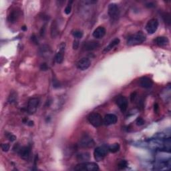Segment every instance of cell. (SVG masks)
I'll return each mask as SVG.
<instances>
[{
	"label": "cell",
	"instance_id": "cell-35",
	"mask_svg": "<svg viewBox=\"0 0 171 171\" xmlns=\"http://www.w3.org/2000/svg\"><path fill=\"white\" fill-rule=\"evenodd\" d=\"M136 92H134V93H132V95H131V101H134L135 100V98H136Z\"/></svg>",
	"mask_w": 171,
	"mask_h": 171
},
{
	"label": "cell",
	"instance_id": "cell-18",
	"mask_svg": "<svg viewBox=\"0 0 171 171\" xmlns=\"http://www.w3.org/2000/svg\"><path fill=\"white\" fill-rule=\"evenodd\" d=\"M154 43L158 46H165L168 44V39L165 36H159L154 40Z\"/></svg>",
	"mask_w": 171,
	"mask_h": 171
},
{
	"label": "cell",
	"instance_id": "cell-3",
	"mask_svg": "<svg viewBox=\"0 0 171 171\" xmlns=\"http://www.w3.org/2000/svg\"><path fill=\"white\" fill-rule=\"evenodd\" d=\"M108 151V148L106 147H99L94 150V156L96 161H101L105 158L106 156Z\"/></svg>",
	"mask_w": 171,
	"mask_h": 171
},
{
	"label": "cell",
	"instance_id": "cell-33",
	"mask_svg": "<svg viewBox=\"0 0 171 171\" xmlns=\"http://www.w3.org/2000/svg\"><path fill=\"white\" fill-rule=\"evenodd\" d=\"M53 86L54 88H59V83L56 80H53Z\"/></svg>",
	"mask_w": 171,
	"mask_h": 171
},
{
	"label": "cell",
	"instance_id": "cell-22",
	"mask_svg": "<svg viewBox=\"0 0 171 171\" xmlns=\"http://www.w3.org/2000/svg\"><path fill=\"white\" fill-rule=\"evenodd\" d=\"M120 150V145L118 143H115L113 144V145H110L108 147V150L110 152L115 153L116 152H118V150Z\"/></svg>",
	"mask_w": 171,
	"mask_h": 171
},
{
	"label": "cell",
	"instance_id": "cell-15",
	"mask_svg": "<svg viewBox=\"0 0 171 171\" xmlns=\"http://www.w3.org/2000/svg\"><path fill=\"white\" fill-rule=\"evenodd\" d=\"M139 84L143 88H150L153 85V82L150 78L148 77H142L139 81Z\"/></svg>",
	"mask_w": 171,
	"mask_h": 171
},
{
	"label": "cell",
	"instance_id": "cell-29",
	"mask_svg": "<svg viewBox=\"0 0 171 171\" xmlns=\"http://www.w3.org/2000/svg\"><path fill=\"white\" fill-rule=\"evenodd\" d=\"M6 135H7V137H8V138L9 139V140L11 142L15 141V139H16V137H15L14 135H13L12 134L9 133L8 134H6Z\"/></svg>",
	"mask_w": 171,
	"mask_h": 171
},
{
	"label": "cell",
	"instance_id": "cell-19",
	"mask_svg": "<svg viewBox=\"0 0 171 171\" xmlns=\"http://www.w3.org/2000/svg\"><path fill=\"white\" fill-rule=\"evenodd\" d=\"M119 43H120V40H119L118 38H115V39H114L110 43L108 46L106 47V48L104 49V50H103V52L104 53L108 52V51L111 50V49H113L114 47H116Z\"/></svg>",
	"mask_w": 171,
	"mask_h": 171
},
{
	"label": "cell",
	"instance_id": "cell-7",
	"mask_svg": "<svg viewBox=\"0 0 171 171\" xmlns=\"http://www.w3.org/2000/svg\"><path fill=\"white\" fill-rule=\"evenodd\" d=\"M158 27V22L156 19H152L148 22L146 26V30L150 34H152L157 30Z\"/></svg>",
	"mask_w": 171,
	"mask_h": 171
},
{
	"label": "cell",
	"instance_id": "cell-13",
	"mask_svg": "<svg viewBox=\"0 0 171 171\" xmlns=\"http://www.w3.org/2000/svg\"><path fill=\"white\" fill-rule=\"evenodd\" d=\"M65 47H66V44H65L64 43H62L60 46L59 51L56 54L55 60L56 62H57L58 64H61V63L63 62V60H64V52L65 51Z\"/></svg>",
	"mask_w": 171,
	"mask_h": 171
},
{
	"label": "cell",
	"instance_id": "cell-34",
	"mask_svg": "<svg viewBox=\"0 0 171 171\" xmlns=\"http://www.w3.org/2000/svg\"><path fill=\"white\" fill-rule=\"evenodd\" d=\"M31 40H32V41L35 43V44H37L38 43V41H37V38H36V37L34 35H32V36H31Z\"/></svg>",
	"mask_w": 171,
	"mask_h": 171
},
{
	"label": "cell",
	"instance_id": "cell-14",
	"mask_svg": "<svg viewBox=\"0 0 171 171\" xmlns=\"http://www.w3.org/2000/svg\"><path fill=\"white\" fill-rule=\"evenodd\" d=\"M20 16V10L15 8L12 10L8 16V20L11 23H15L18 20Z\"/></svg>",
	"mask_w": 171,
	"mask_h": 171
},
{
	"label": "cell",
	"instance_id": "cell-24",
	"mask_svg": "<svg viewBox=\"0 0 171 171\" xmlns=\"http://www.w3.org/2000/svg\"><path fill=\"white\" fill-rule=\"evenodd\" d=\"M17 100V94L15 92H13L12 93L10 94V96H9L8 98V102L10 103L15 102Z\"/></svg>",
	"mask_w": 171,
	"mask_h": 171
},
{
	"label": "cell",
	"instance_id": "cell-31",
	"mask_svg": "<svg viewBox=\"0 0 171 171\" xmlns=\"http://www.w3.org/2000/svg\"><path fill=\"white\" fill-rule=\"evenodd\" d=\"M40 69L42 70L43 71H46L48 70V65H47L46 63H43V64H41V66H40Z\"/></svg>",
	"mask_w": 171,
	"mask_h": 171
},
{
	"label": "cell",
	"instance_id": "cell-27",
	"mask_svg": "<svg viewBox=\"0 0 171 171\" xmlns=\"http://www.w3.org/2000/svg\"><path fill=\"white\" fill-rule=\"evenodd\" d=\"M164 19H165V23L167 24L168 25H170V15L169 13H165V15H163Z\"/></svg>",
	"mask_w": 171,
	"mask_h": 171
},
{
	"label": "cell",
	"instance_id": "cell-1",
	"mask_svg": "<svg viewBox=\"0 0 171 171\" xmlns=\"http://www.w3.org/2000/svg\"><path fill=\"white\" fill-rule=\"evenodd\" d=\"M146 40V36L142 31H138L136 33L130 35L127 39V44L129 46L140 44Z\"/></svg>",
	"mask_w": 171,
	"mask_h": 171
},
{
	"label": "cell",
	"instance_id": "cell-30",
	"mask_svg": "<svg viewBox=\"0 0 171 171\" xmlns=\"http://www.w3.org/2000/svg\"><path fill=\"white\" fill-rule=\"evenodd\" d=\"M136 123L138 126H142L145 124V120L142 118H138L136 120Z\"/></svg>",
	"mask_w": 171,
	"mask_h": 171
},
{
	"label": "cell",
	"instance_id": "cell-11",
	"mask_svg": "<svg viewBox=\"0 0 171 171\" xmlns=\"http://www.w3.org/2000/svg\"><path fill=\"white\" fill-rule=\"evenodd\" d=\"M99 46H100V43L98 42L91 40V41L85 42L83 45V48L86 51H92L97 49Z\"/></svg>",
	"mask_w": 171,
	"mask_h": 171
},
{
	"label": "cell",
	"instance_id": "cell-20",
	"mask_svg": "<svg viewBox=\"0 0 171 171\" xmlns=\"http://www.w3.org/2000/svg\"><path fill=\"white\" fill-rule=\"evenodd\" d=\"M90 159V154L88 152L81 153L80 154H78L77 160L78 161L82 162V163H85L87 162Z\"/></svg>",
	"mask_w": 171,
	"mask_h": 171
},
{
	"label": "cell",
	"instance_id": "cell-26",
	"mask_svg": "<svg viewBox=\"0 0 171 171\" xmlns=\"http://www.w3.org/2000/svg\"><path fill=\"white\" fill-rule=\"evenodd\" d=\"M72 1H70V3H68V5L66 6V9H65L64 12L66 15H69L72 12Z\"/></svg>",
	"mask_w": 171,
	"mask_h": 171
},
{
	"label": "cell",
	"instance_id": "cell-6",
	"mask_svg": "<svg viewBox=\"0 0 171 171\" xmlns=\"http://www.w3.org/2000/svg\"><path fill=\"white\" fill-rule=\"evenodd\" d=\"M115 102L117 106L120 109L121 112H125L126 110H127L128 107V100L127 98L123 96H117L115 99Z\"/></svg>",
	"mask_w": 171,
	"mask_h": 171
},
{
	"label": "cell",
	"instance_id": "cell-9",
	"mask_svg": "<svg viewBox=\"0 0 171 171\" xmlns=\"http://www.w3.org/2000/svg\"><path fill=\"white\" fill-rule=\"evenodd\" d=\"M91 62L89 58H83L80 59L77 63V67L80 70H86L90 66Z\"/></svg>",
	"mask_w": 171,
	"mask_h": 171
},
{
	"label": "cell",
	"instance_id": "cell-25",
	"mask_svg": "<svg viewBox=\"0 0 171 171\" xmlns=\"http://www.w3.org/2000/svg\"><path fill=\"white\" fill-rule=\"evenodd\" d=\"M118 168L119 169H124L126 167H127L128 163L126 161H121L118 164Z\"/></svg>",
	"mask_w": 171,
	"mask_h": 171
},
{
	"label": "cell",
	"instance_id": "cell-12",
	"mask_svg": "<svg viewBox=\"0 0 171 171\" xmlns=\"http://www.w3.org/2000/svg\"><path fill=\"white\" fill-rule=\"evenodd\" d=\"M118 120V118L116 115H114L113 114H108L105 116L104 120H103V123H104L105 125L109 126L112 124H114L117 122Z\"/></svg>",
	"mask_w": 171,
	"mask_h": 171
},
{
	"label": "cell",
	"instance_id": "cell-32",
	"mask_svg": "<svg viewBox=\"0 0 171 171\" xmlns=\"http://www.w3.org/2000/svg\"><path fill=\"white\" fill-rule=\"evenodd\" d=\"M79 46V42L78 40H74L73 43V48L74 49H77Z\"/></svg>",
	"mask_w": 171,
	"mask_h": 171
},
{
	"label": "cell",
	"instance_id": "cell-17",
	"mask_svg": "<svg viewBox=\"0 0 171 171\" xmlns=\"http://www.w3.org/2000/svg\"><path fill=\"white\" fill-rule=\"evenodd\" d=\"M106 29L102 26H100L96 29L93 32V36L96 39H100L104 36L106 34Z\"/></svg>",
	"mask_w": 171,
	"mask_h": 171
},
{
	"label": "cell",
	"instance_id": "cell-38",
	"mask_svg": "<svg viewBox=\"0 0 171 171\" xmlns=\"http://www.w3.org/2000/svg\"><path fill=\"white\" fill-rule=\"evenodd\" d=\"M22 30H23L26 31V30H27V28H26V26H23V27H22Z\"/></svg>",
	"mask_w": 171,
	"mask_h": 171
},
{
	"label": "cell",
	"instance_id": "cell-37",
	"mask_svg": "<svg viewBox=\"0 0 171 171\" xmlns=\"http://www.w3.org/2000/svg\"><path fill=\"white\" fill-rule=\"evenodd\" d=\"M28 125L31 127V126L33 125V121H29L28 123Z\"/></svg>",
	"mask_w": 171,
	"mask_h": 171
},
{
	"label": "cell",
	"instance_id": "cell-16",
	"mask_svg": "<svg viewBox=\"0 0 171 171\" xmlns=\"http://www.w3.org/2000/svg\"><path fill=\"white\" fill-rule=\"evenodd\" d=\"M17 152H18L19 156L21 157L22 158H23L24 160H27L28 159L29 156H30V154L31 152L30 148L28 147H20Z\"/></svg>",
	"mask_w": 171,
	"mask_h": 171
},
{
	"label": "cell",
	"instance_id": "cell-4",
	"mask_svg": "<svg viewBox=\"0 0 171 171\" xmlns=\"http://www.w3.org/2000/svg\"><path fill=\"white\" fill-rule=\"evenodd\" d=\"M89 122L94 127H99L103 123V119L102 118V116L100 114L96 113H92L88 117Z\"/></svg>",
	"mask_w": 171,
	"mask_h": 171
},
{
	"label": "cell",
	"instance_id": "cell-28",
	"mask_svg": "<svg viewBox=\"0 0 171 171\" xmlns=\"http://www.w3.org/2000/svg\"><path fill=\"white\" fill-rule=\"evenodd\" d=\"M10 146L9 144H2L1 145V149L3 152H8L10 150Z\"/></svg>",
	"mask_w": 171,
	"mask_h": 171
},
{
	"label": "cell",
	"instance_id": "cell-23",
	"mask_svg": "<svg viewBox=\"0 0 171 171\" xmlns=\"http://www.w3.org/2000/svg\"><path fill=\"white\" fill-rule=\"evenodd\" d=\"M73 36L77 39H81L83 37V32L80 30H74L72 32Z\"/></svg>",
	"mask_w": 171,
	"mask_h": 171
},
{
	"label": "cell",
	"instance_id": "cell-21",
	"mask_svg": "<svg viewBox=\"0 0 171 171\" xmlns=\"http://www.w3.org/2000/svg\"><path fill=\"white\" fill-rule=\"evenodd\" d=\"M58 35V25L56 22H52L51 26V35L53 38H56Z\"/></svg>",
	"mask_w": 171,
	"mask_h": 171
},
{
	"label": "cell",
	"instance_id": "cell-5",
	"mask_svg": "<svg viewBox=\"0 0 171 171\" xmlns=\"http://www.w3.org/2000/svg\"><path fill=\"white\" fill-rule=\"evenodd\" d=\"M108 15L110 19L116 21L120 16V9L116 3H110L108 6Z\"/></svg>",
	"mask_w": 171,
	"mask_h": 171
},
{
	"label": "cell",
	"instance_id": "cell-10",
	"mask_svg": "<svg viewBox=\"0 0 171 171\" xmlns=\"http://www.w3.org/2000/svg\"><path fill=\"white\" fill-rule=\"evenodd\" d=\"M94 145L93 139L88 136H85L80 141V146L82 148H90Z\"/></svg>",
	"mask_w": 171,
	"mask_h": 171
},
{
	"label": "cell",
	"instance_id": "cell-36",
	"mask_svg": "<svg viewBox=\"0 0 171 171\" xmlns=\"http://www.w3.org/2000/svg\"><path fill=\"white\" fill-rule=\"evenodd\" d=\"M158 104H156L154 105V111L156 112L157 110H158Z\"/></svg>",
	"mask_w": 171,
	"mask_h": 171
},
{
	"label": "cell",
	"instance_id": "cell-2",
	"mask_svg": "<svg viewBox=\"0 0 171 171\" xmlns=\"http://www.w3.org/2000/svg\"><path fill=\"white\" fill-rule=\"evenodd\" d=\"M74 170L84 171H95L99 170V167L96 163L85 162V163H82L79 164V165H78L74 168Z\"/></svg>",
	"mask_w": 171,
	"mask_h": 171
},
{
	"label": "cell",
	"instance_id": "cell-8",
	"mask_svg": "<svg viewBox=\"0 0 171 171\" xmlns=\"http://www.w3.org/2000/svg\"><path fill=\"white\" fill-rule=\"evenodd\" d=\"M40 104L39 99L37 98H31L28 102V110L30 114H33L36 111L38 105Z\"/></svg>",
	"mask_w": 171,
	"mask_h": 171
}]
</instances>
